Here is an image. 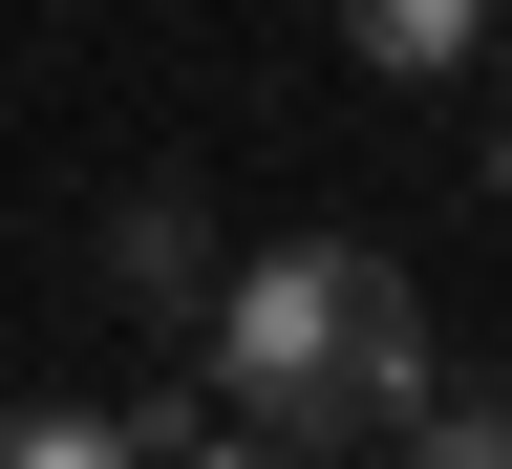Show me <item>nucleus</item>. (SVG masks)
Wrapping results in <instances>:
<instances>
[{
	"instance_id": "nucleus-4",
	"label": "nucleus",
	"mask_w": 512,
	"mask_h": 469,
	"mask_svg": "<svg viewBox=\"0 0 512 469\" xmlns=\"http://www.w3.org/2000/svg\"><path fill=\"white\" fill-rule=\"evenodd\" d=\"M406 469H512V384H427V427H406Z\"/></svg>"
},
{
	"instance_id": "nucleus-7",
	"label": "nucleus",
	"mask_w": 512,
	"mask_h": 469,
	"mask_svg": "<svg viewBox=\"0 0 512 469\" xmlns=\"http://www.w3.org/2000/svg\"><path fill=\"white\" fill-rule=\"evenodd\" d=\"M491 192H512V128H491Z\"/></svg>"
},
{
	"instance_id": "nucleus-6",
	"label": "nucleus",
	"mask_w": 512,
	"mask_h": 469,
	"mask_svg": "<svg viewBox=\"0 0 512 469\" xmlns=\"http://www.w3.org/2000/svg\"><path fill=\"white\" fill-rule=\"evenodd\" d=\"M192 469H320V448H256V427H214V448H192Z\"/></svg>"
},
{
	"instance_id": "nucleus-1",
	"label": "nucleus",
	"mask_w": 512,
	"mask_h": 469,
	"mask_svg": "<svg viewBox=\"0 0 512 469\" xmlns=\"http://www.w3.org/2000/svg\"><path fill=\"white\" fill-rule=\"evenodd\" d=\"M192 384H235L256 448H406L427 427V278L406 256H363V235H278V256H235L214 278V342H192Z\"/></svg>"
},
{
	"instance_id": "nucleus-2",
	"label": "nucleus",
	"mask_w": 512,
	"mask_h": 469,
	"mask_svg": "<svg viewBox=\"0 0 512 469\" xmlns=\"http://www.w3.org/2000/svg\"><path fill=\"white\" fill-rule=\"evenodd\" d=\"M107 278H128V320H192V342H214V235H192L171 192H150L128 235H107Z\"/></svg>"
},
{
	"instance_id": "nucleus-3",
	"label": "nucleus",
	"mask_w": 512,
	"mask_h": 469,
	"mask_svg": "<svg viewBox=\"0 0 512 469\" xmlns=\"http://www.w3.org/2000/svg\"><path fill=\"white\" fill-rule=\"evenodd\" d=\"M363 64L384 86H448V64H470V0H363Z\"/></svg>"
},
{
	"instance_id": "nucleus-5",
	"label": "nucleus",
	"mask_w": 512,
	"mask_h": 469,
	"mask_svg": "<svg viewBox=\"0 0 512 469\" xmlns=\"http://www.w3.org/2000/svg\"><path fill=\"white\" fill-rule=\"evenodd\" d=\"M0 469H128L107 406H0Z\"/></svg>"
}]
</instances>
